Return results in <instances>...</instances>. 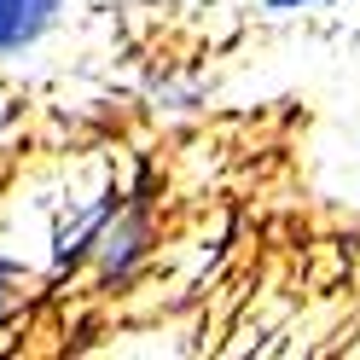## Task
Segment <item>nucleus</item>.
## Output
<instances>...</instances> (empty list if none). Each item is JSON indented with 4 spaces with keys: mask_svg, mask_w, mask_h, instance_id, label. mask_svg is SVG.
Segmentation results:
<instances>
[{
    "mask_svg": "<svg viewBox=\"0 0 360 360\" xmlns=\"http://www.w3.org/2000/svg\"><path fill=\"white\" fill-rule=\"evenodd\" d=\"M343 6V0H256L262 18H274V24H290V18H314V12H331Z\"/></svg>",
    "mask_w": 360,
    "mask_h": 360,
    "instance_id": "39448f33",
    "label": "nucleus"
},
{
    "mask_svg": "<svg viewBox=\"0 0 360 360\" xmlns=\"http://www.w3.org/2000/svg\"><path fill=\"white\" fill-rule=\"evenodd\" d=\"M151 256H157V174L140 163L134 174L117 180V198H110V210L94 233V250H87L82 274L117 297L151 267Z\"/></svg>",
    "mask_w": 360,
    "mask_h": 360,
    "instance_id": "f257e3e1",
    "label": "nucleus"
},
{
    "mask_svg": "<svg viewBox=\"0 0 360 360\" xmlns=\"http://www.w3.org/2000/svg\"><path fill=\"white\" fill-rule=\"evenodd\" d=\"M70 0H0V70L35 58L64 30Z\"/></svg>",
    "mask_w": 360,
    "mask_h": 360,
    "instance_id": "f03ea898",
    "label": "nucleus"
},
{
    "mask_svg": "<svg viewBox=\"0 0 360 360\" xmlns=\"http://www.w3.org/2000/svg\"><path fill=\"white\" fill-rule=\"evenodd\" d=\"M146 105H151L163 122H180V117H198V110L210 105V87L198 82V76H180V70H151Z\"/></svg>",
    "mask_w": 360,
    "mask_h": 360,
    "instance_id": "7ed1b4c3",
    "label": "nucleus"
},
{
    "mask_svg": "<svg viewBox=\"0 0 360 360\" xmlns=\"http://www.w3.org/2000/svg\"><path fill=\"white\" fill-rule=\"evenodd\" d=\"M30 285H35V267L0 244V331L24 326V314H30Z\"/></svg>",
    "mask_w": 360,
    "mask_h": 360,
    "instance_id": "20e7f679",
    "label": "nucleus"
}]
</instances>
